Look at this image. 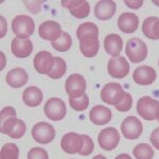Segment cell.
I'll return each mask as SVG.
<instances>
[{
    "mask_svg": "<svg viewBox=\"0 0 159 159\" xmlns=\"http://www.w3.org/2000/svg\"><path fill=\"white\" fill-rule=\"evenodd\" d=\"M31 134L35 142L40 144H48L54 140L55 129L48 122H38L32 127Z\"/></svg>",
    "mask_w": 159,
    "mask_h": 159,
    "instance_id": "cell-4",
    "label": "cell"
},
{
    "mask_svg": "<svg viewBox=\"0 0 159 159\" xmlns=\"http://www.w3.org/2000/svg\"><path fill=\"white\" fill-rule=\"evenodd\" d=\"M0 130L2 134H6L13 139H19L25 134L27 125L22 120L14 117L0 125Z\"/></svg>",
    "mask_w": 159,
    "mask_h": 159,
    "instance_id": "cell-11",
    "label": "cell"
},
{
    "mask_svg": "<svg viewBox=\"0 0 159 159\" xmlns=\"http://www.w3.org/2000/svg\"><path fill=\"white\" fill-rule=\"evenodd\" d=\"M55 56H53L49 51H40L34 57L33 64L34 68L40 74H49L54 66Z\"/></svg>",
    "mask_w": 159,
    "mask_h": 159,
    "instance_id": "cell-14",
    "label": "cell"
},
{
    "mask_svg": "<svg viewBox=\"0 0 159 159\" xmlns=\"http://www.w3.org/2000/svg\"><path fill=\"white\" fill-rule=\"evenodd\" d=\"M61 4L64 7H67L72 16L79 19L86 18L90 13V6L85 0H66L61 1Z\"/></svg>",
    "mask_w": 159,
    "mask_h": 159,
    "instance_id": "cell-17",
    "label": "cell"
},
{
    "mask_svg": "<svg viewBox=\"0 0 159 159\" xmlns=\"http://www.w3.org/2000/svg\"><path fill=\"white\" fill-rule=\"evenodd\" d=\"M137 111L147 121L159 119V101L151 97H142L137 102Z\"/></svg>",
    "mask_w": 159,
    "mask_h": 159,
    "instance_id": "cell-1",
    "label": "cell"
},
{
    "mask_svg": "<svg viewBox=\"0 0 159 159\" xmlns=\"http://www.w3.org/2000/svg\"><path fill=\"white\" fill-rule=\"evenodd\" d=\"M157 17H148L147 19L143 21L142 24V33L144 34L145 37H148V39H152V40H156V37L154 36V25H155L156 22L158 21Z\"/></svg>",
    "mask_w": 159,
    "mask_h": 159,
    "instance_id": "cell-29",
    "label": "cell"
},
{
    "mask_svg": "<svg viewBox=\"0 0 159 159\" xmlns=\"http://www.w3.org/2000/svg\"><path fill=\"white\" fill-rule=\"evenodd\" d=\"M83 140H84V144H83V148L79 154L82 156H88L93 152L94 150V143L92 139L89 136L87 135H83Z\"/></svg>",
    "mask_w": 159,
    "mask_h": 159,
    "instance_id": "cell-33",
    "label": "cell"
},
{
    "mask_svg": "<svg viewBox=\"0 0 159 159\" xmlns=\"http://www.w3.org/2000/svg\"><path fill=\"white\" fill-rule=\"evenodd\" d=\"M111 110L103 105H96L89 112V119L94 125H105L111 120Z\"/></svg>",
    "mask_w": 159,
    "mask_h": 159,
    "instance_id": "cell-20",
    "label": "cell"
},
{
    "mask_svg": "<svg viewBox=\"0 0 159 159\" xmlns=\"http://www.w3.org/2000/svg\"><path fill=\"white\" fill-rule=\"evenodd\" d=\"M24 3L31 13L37 14L42 9V4L43 3V1H28V0H25Z\"/></svg>",
    "mask_w": 159,
    "mask_h": 159,
    "instance_id": "cell-36",
    "label": "cell"
},
{
    "mask_svg": "<svg viewBox=\"0 0 159 159\" xmlns=\"http://www.w3.org/2000/svg\"><path fill=\"white\" fill-rule=\"evenodd\" d=\"M116 2L112 0H102L98 1L94 7V15L100 20H108L112 18L116 13Z\"/></svg>",
    "mask_w": 159,
    "mask_h": 159,
    "instance_id": "cell-19",
    "label": "cell"
},
{
    "mask_svg": "<svg viewBox=\"0 0 159 159\" xmlns=\"http://www.w3.org/2000/svg\"><path fill=\"white\" fill-rule=\"evenodd\" d=\"M12 53L15 57L18 58H27L32 54L33 43L29 38H18L15 37L11 43Z\"/></svg>",
    "mask_w": 159,
    "mask_h": 159,
    "instance_id": "cell-18",
    "label": "cell"
},
{
    "mask_svg": "<svg viewBox=\"0 0 159 159\" xmlns=\"http://www.w3.org/2000/svg\"><path fill=\"white\" fill-rule=\"evenodd\" d=\"M124 3L126 4L127 7H130L133 10H138L142 7L143 4V0H134V1H130V0H125Z\"/></svg>",
    "mask_w": 159,
    "mask_h": 159,
    "instance_id": "cell-38",
    "label": "cell"
},
{
    "mask_svg": "<svg viewBox=\"0 0 159 159\" xmlns=\"http://www.w3.org/2000/svg\"><path fill=\"white\" fill-rule=\"evenodd\" d=\"M1 57H2V64H1V70H3L4 68V61H6V57H4V54L1 52Z\"/></svg>",
    "mask_w": 159,
    "mask_h": 159,
    "instance_id": "cell-42",
    "label": "cell"
},
{
    "mask_svg": "<svg viewBox=\"0 0 159 159\" xmlns=\"http://www.w3.org/2000/svg\"><path fill=\"white\" fill-rule=\"evenodd\" d=\"M29 79L27 71L24 68H14L7 72L6 76V82L9 86L14 87V88H20L24 85H25Z\"/></svg>",
    "mask_w": 159,
    "mask_h": 159,
    "instance_id": "cell-22",
    "label": "cell"
},
{
    "mask_svg": "<svg viewBox=\"0 0 159 159\" xmlns=\"http://www.w3.org/2000/svg\"><path fill=\"white\" fill-rule=\"evenodd\" d=\"M65 90L71 99L82 97L86 90V80L83 75L74 73L69 75L65 82Z\"/></svg>",
    "mask_w": 159,
    "mask_h": 159,
    "instance_id": "cell-5",
    "label": "cell"
},
{
    "mask_svg": "<svg viewBox=\"0 0 159 159\" xmlns=\"http://www.w3.org/2000/svg\"><path fill=\"white\" fill-rule=\"evenodd\" d=\"M61 33H63V31H61L60 24H57L56 21H53V20L43 21L39 25V29H38L39 37L45 40H49L51 43L57 40L61 37Z\"/></svg>",
    "mask_w": 159,
    "mask_h": 159,
    "instance_id": "cell-15",
    "label": "cell"
},
{
    "mask_svg": "<svg viewBox=\"0 0 159 159\" xmlns=\"http://www.w3.org/2000/svg\"><path fill=\"white\" fill-rule=\"evenodd\" d=\"M139 18L134 13H123L118 18V27L123 33H134L138 29Z\"/></svg>",
    "mask_w": 159,
    "mask_h": 159,
    "instance_id": "cell-21",
    "label": "cell"
},
{
    "mask_svg": "<svg viewBox=\"0 0 159 159\" xmlns=\"http://www.w3.org/2000/svg\"><path fill=\"white\" fill-rule=\"evenodd\" d=\"M28 159H49V155L42 148H32L28 153Z\"/></svg>",
    "mask_w": 159,
    "mask_h": 159,
    "instance_id": "cell-34",
    "label": "cell"
},
{
    "mask_svg": "<svg viewBox=\"0 0 159 159\" xmlns=\"http://www.w3.org/2000/svg\"><path fill=\"white\" fill-rule=\"evenodd\" d=\"M143 126L142 123L137 117L129 116L123 120L121 124V132L124 138L129 140L138 139L142 134Z\"/></svg>",
    "mask_w": 159,
    "mask_h": 159,
    "instance_id": "cell-9",
    "label": "cell"
},
{
    "mask_svg": "<svg viewBox=\"0 0 159 159\" xmlns=\"http://www.w3.org/2000/svg\"><path fill=\"white\" fill-rule=\"evenodd\" d=\"M66 70H67V64H66V61L61 57L56 56L54 66H53L52 70H51V72L48 75L51 79H61L66 73Z\"/></svg>",
    "mask_w": 159,
    "mask_h": 159,
    "instance_id": "cell-27",
    "label": "cell"
},
{
    "mask_svg": "<svg viewBox=\"0 0 159 159\" xmlns=\"http://www.w3.org/2000/svg\"><path fill=\"white\" fill-rule=\"evenodd\" d=\"M43 92L36 86H30L22 93L24 103L29 107H37L43 102Z\"/></svg>",
    "mask_w": 159,
    "mask_h": 159,
    "instance_id": "cell-24",
    "label": "cell"
},
{
    "mask_svg": "<svg viewBox=\"0 0 159 159\" xmlns=\"http://www.w3.org/2000/svg\"><path fill=\"white\" fill-rule=\"evenodd\" d=\"M98 142L102 150L109 152L118 147L120 142V134L115 127H107L100 132Z\"/></svg>",
    "mask_w": 159,
    "mask_h": 159,
    "instance_id": "cell-8",
    "label": "cell"
},
{
    "mask_svg": "<svg viewBox=\"0 0 159 159\" xmlns=\"http://www.w3.org/2000/svg\"><path fill=\"white\" fill-rule=\"evenodd\" d=\"M52 47L54 48L56 51H60V52H66L71 48L72 46V38L70 35L66 32H63L61 35V37L57 40L51 43Z\"/></svg>",
    "mask_w": 159,
    "mask_h": 159,
    "instance_id": "cell-26",
    "label": "cell"
},
{
    "mask_svg": "<svg viewBox=\"0 0 159 159\" xmlns=\"http://www.w3.org/2000/svg\"><path fill=\"white\" fill-rule=\"evenodd\" d=\"M107 71L111 78L123 79L129 72V64L124 56H115L109 60L108 65H107Z\"/></svg>",
    "mask_w": 159,
    "mask_h": 159,
    "instance_id": "cell-10",
    "label": "cell"
},
{
    "mask_svg": "<svg viewBox=\"0 0 159 159\" xmlns=\"http://www.w3.org/2000/svg\"><path fill=\"white\" fill-rule=\"evenodd\" d=\"M0 20H1V34L0 36L3 37L7 33V22H6V19L3 18V16L0 17Z\"/></svg>",
    "mask_w": 159,
    "mask_h": 159,
    "instance_id": "cell-39",
    "label": "cell"
},
{
    "mask_svg": "<svg viewBox=\"0 0 159 159\" xmlns=\"http://www.w3.org/2000/svg\"><path fill=\"white\" fill-rule=\"evenodd\" d=\"M85 34H98L99 35V28L93 22H84L80 25L76 30V36L81 37Z\"/></svg>",
    "mask_w": 159,
    "mask_h": 159,
    "instance_id": "cell-31",
    "label": "cell"
},
{
    "mask_svg": "<svg viewBox=\"0 0 159 159\" xmlns=\"http://www.w3.org/2000/svg\"><path fill=\"white\" fill-rule=\"evenodd\" d=\"M104 49L112 57L118 56L123 49V40L118 34H108L104 39Z\"/></svg>",
    "mask_w": 159,
    "mask_h": 159,
    "instance_id": "cell-23",
    "label": "cell"
},
{
    "mask_svg": "<svg viewBox=\"0 0 159 159\" xmlns=\"http://www.w3.org/2000/svg\"><path fill=\"white\" fill-rule=\"evenodd\" d=\"M12 30L18 38H28L34 33V20L28 15H17L12 20Z\"/></svg>",
    "mask_w": 159,
    "mask_h": 159,
    "instance_id": "cell-3",
    "label": "cell"
},
{
    "mask_svg": "<svg viewBox=\"0 0 159 159\" xmlns=\"http://www.w3.org/2000/svg\"><path fill=\"white\" fill-rule=\"evenodd\" d=\"M14 117H16V111H15V109L13 107L7 106L4 108H2L1 114H0V125H2L6 121Z\"/></svg>",
    "mask_w": 159,
    "mask_h": 159,
    "instance_id": "cell-35",
    "label": "cell"
},
{
    "mask_svg": "<svg viewBox=\"0 0 159 159\" xmlns=\"http://www.w3.org/2000/svg\"><path fill=\"white\" fill-rule=\"evenodd\" d=\"M92 159H106V157L103 156V155H97V156H94Z\"/></svg>",
    "mask_w": 159,
    "mask_h": 159,
    "instance_id": "cell-43",
    "label": "cell"
},
{
    "mask_svg": "<svg viewBox=\"0 0 159 159\" xmlns=\"http://www.w3.org/2000/svg\"><path fill=\"white\" fill-rule=\"evenodd\" d=\"M125 52L132 63H141L148 56V47L140 38L133 37L127 40Z\"/></svg>",
    "mask_w": 159,
    "mask_h": 159,
    "instance_id": "cell-2",
    "label": "cell"
},
{
    "mask_svg": "<svg viewBox=\"0 0 159 159\" xmlns=\"http://www.w3.org/2000/svg\"><path fill=\"white\" fill-rule=\"evenodd\" d=\"M69 104L76 111H83L85 110L89 105V98L86 93H84L82 97L76 99H71L69 98Z\"/></svg>",
    "mask_w": 159,
    "mask_h": 159,
    "instance_id": "cell-30",
    "label": "cell"
},
{
    "mask_svg": "<svg viewBox=\"0 0 159 159\" xmlns=\"http://www.w3.org/2000/svg\"><path fill=\"white\" fill-rule=\"evenodd\" d=\"M158 65H159V61H158Z\"/></svg>",
    "mask_w": 159,
    "mask_h": 159,
    "instance_id": "cell-45",
    "label": "cell"
},
{
    "mask_svg": "<svg viewBox=\"0 0 159 159\" xmlns=\"http://www.w3.org/2000/svg\"><path fill=\"white\" fill-rule=\"evenodd\" d=\"M43 110L47 118H49L52 121H61L67 114V107L65 102L60 98H50L46 102Z\"/></svg>",
    "mask_w": 159,
    "mask_h": 159,
    "instance_id": "cell-6",
    "label": "cell"
},
{
    "mask_svg": "<svg viewBox=\"0 0 159 159\" xmlns=\"http://www.w3.org/2000/svg\"><path fill=\"white\" fill-rule=\"evenodd\" d=\"M125 91L119 83H108L101 90V100L108 105H116L123 99Z\"/></svg>",
    "mask_w": 159,
    "mask_h": 159,
    "instance_id": "cell-7",
    "label": "cell"
},
{
    "mask_svg": "<svg viewBox=\"0 0 159 159\" xmlns=\"http://www.w3.org/2000/svg\"><path fill=\"white\" fill-rule=\"evenodd\" d=\"M80 50L85 57H94L99 52L100 40L98 34H85L79 37Z\"/></svg>",
    "mask_w": 159,
    "mask_h": 159,
    "instance_id": "cell-12",
    "label": "cell"
},
{
    "mask_svg": "<svg viewBox=\"0 0 159 159\" xmlns=\"http://www.w3.org/2000/svg\"><path fill=\"white\" fill-rule=\"evenodd\" d=\"M153 2L156 4V6H159V1H153Z\"/></svg>",
    "mask_w": 159,
    "mask_h": 159,
    "instance_id": "cell-44",
    "label": "cell"
},
{
    "mask_svg": "<svg viewBox=\"0 0 159 159\" xmlns=\"http://www.w3.org/2000/svg\"><path fill=\"white\" fill-rule=\"evenodd\" d=\"M19 148L15 143H7L0 151V159H18Z\"/></svg>",
    "mask_w": 159,
    "mask_h": 159,
    "instance_id": "cell-28",
    "label": "cell"
},
{
    "mask_svg": "<svg viewBox=\"0 0 159 159\" xmlns=\"http://www.w3.org/2000/svg\"><path fill=\"white\" fill-rule=\"evenodd\" d=\"M133 154L136 159H153L154 150L148 143H139L134 148Z\"/></svg>",
    "mask_w": 159,
    "mask_h": 159,
    "instance_id": "cell-25",
    "label": "cell"
},
{
    "mask_svg": "<svg viewBox=\"0 0 159 159\" xmlns=\"http://www.w3.org/2000/svg\"><path fill=\"white\" fill-rule=\"evenodd\" d=\"M153 32H154V36L156 37V39H159V19L155 24V25H154Z\"/></svg>",
    "mask_w": 159,
    "mask_h": 159,
    "instance_id": "cell-40",
    "label": "cell"
},
{
    "mask_svg": "<svg viewBox=\"0 0 159 159\" xmlns=\"http://www.w3.org/2000/svg\"><path fill=\"white\" fill-rule=\"evenodd\" d=\"M115 159H133L129 154H120V155H118Z\"/></svg>",
    "mask_w": 159,
    "mask_h": 159,
    "instance_id": "cell-41",
    "label": "cell"
},
{
    "mask_svg": "<svg viewBox=\"0 0 159 159\" xmlns=\"http://www.w3.org/2000/svg\"><path fill=\"white\" fill-rule=\"evenodd\" d=\"M132 106H133L132 94L129 93V92H125V94H124V97H123V99L115 107H116V109L119 110V111L125 112V111H129V110L132 108Z\"/></svg>",
    "mask_w": 159,
    "mask_h": 159,
    "instance_id": "cell-32",
    "label": "cell"
},
{
    "mask_svg": "<svg viewBox=\"0 0 159 159\" xmlns=\"http://www.w3.org/2000/svg\"><path fill=\"white\" fill-rule=\"evenodd\" d=\"M158 122H159V119H158Z\"/></svg>",
    "mask_w": 159,
    "mask_h": 159,
    "instance_id": "cell-46",
    "label": "cell"
},
{
    "mask_svg": "<svg viewBox=\"0 0 159 159\" xmlns=\"http://www.w3.org/2000/svg\"><path fill=\"white\" fill-rule=\"evenodd\" d=\"M84 144L83 135L78 133H68L61 140V150L67 154H78L82 151Z\"/></svg>",
    "mask_w": 159,
    "mask_h": 159,
    "instance_id": "cell-13",
    "label": "cell"
},
{
    "mask_svg": "<svg viewBox=\"0 0 159 159\" xmlns=\"http://www.w3.org/2000/svg\"><path fill=\"white\" fill-rule=\"evenodd\" d=\"M157 74L155 69L151 66H140L136 68L133 73V80L136 84L141 86H148L156 81Z\"/></svg>",
    "mask_w": 159,
    "mask_h": 159,
    "instance_id": "cell-16",
    "label": "cell"
},
{
    "mask_svg": "<svg viewBox=\"0 0 159 159\" xmlns=\"http://www.w3.org/2000/svg\"><path fill=\"white\" fill-rule=\"evenodd\" d=\"M150 141L155 148L159 150V127L155 129L150 136Z\"/></svg>",
    "mask_w": 159,
    "mask_h": 159,
    "instance_id": "cell-37",
    "label": "cell"
}]
</instances>
